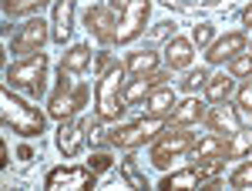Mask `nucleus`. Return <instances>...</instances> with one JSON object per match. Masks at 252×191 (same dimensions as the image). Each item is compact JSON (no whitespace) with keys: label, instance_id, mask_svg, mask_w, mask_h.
I'll return each instance as SVG.
<instances>
[{"label":"nucleus","instance_id":"nucleus-10","mask_svg":"<svg viewBox=\"0 0 252 191\" xmlns=\"http://www.w3.org/2000/svg\"><path fill=\"white\" fill-rule=\"evenodd\" d=\"M88 131H91V121L84 117V121H61L58 128V148L64 158H74V154H81V148H84V141H88Z\"/></svg>","mask_w":252,"mask_h":191},{"label":"nucleus","instance_id":"nucleus-19","mask_svg":"<svg viewBox=\"0 0 252 191\" xmlns=\"http://www.w3.org/2000/svg\"><path fill=\"white\" fill-rule=\"evenodd\" d=\"M91 60H94L91 47H88V44H74V47L61 57V67H64V71H71V74H84V71L91 67Z\"/></svg>","mask_w":252,"mask_h":191},{"label":"nucleus","instance_id":"nucleus-30","mask_svg":"<svg viewBox=\"0 0 252 191\" xmlns=\"http://www.w3.org/2000/svg\"><path fill=\"white\" fill-rule=\"evenodd\" d=\"M212 34H215L212 24H198V27L192 30V44L195 47H209V44H212Z\"/></svg>","mask_w":252,"mask_h":191},{"label":"nucleus","instance_id":"nucleus-7","mask_svg":"<svg viewBox=\"0 0 252 191\" xmlns=\"http://www.w3.org/2000/svg\"><path fill=\"white\" fill-rule=\"evenodd\" d=\"M195 144V134L189 128H175V131H165L155 137V144H152V154H148V161H152V168L158 171H168V164L172 161H182L185 154L192 151Z\"/></svg>","mask_w":252,"mask_h":191},{"label":"nucleus","instance_id":"nucleus-26","mask_svg":"<svg viewBox=\"0 0 252 191\" xmlns=\"http://www.w3.org/2000/svg\"><path fill=\"white\" fill-rule=\"evenodd\" d=\"M121 174H125V181H128L131 188H141V191L148 188V181H145L141 171L135 168V158H125V161H121Z\"/></svg>","mask_w":252,"mask_h":191},{"label":"nucleus","instance_id":"nucleus-16","mask_svg":"<svg viewBox=\"0 0 252 191\" xmlns=\"http://www.w3.org/2000/svg\"><path fill=\"white\" fill-rule=\"evenodd\" d=\"M84 24H88V30L94 34L101 44H111V34H115V20H111V10H108V3L104 7H91L88 14H84Z\"/></svg>","mask_w":252,"mask_h":191},{"label":"nucleus","instance_id":"nucleus-32","mask_svg":"<svg viewBox=\"0 0 252 191\" xmlns=\"http://www.w3.org/2000/svg\"><path fill=\"white\" fill-rule=\"evenodd\" d=\"M161 3H168V7H215L222 0H161Z\"/></svg>","mask_w":252,"mask_h":191},{"label":"nucleus","instance_id":"nucleus-35","mask_svg":"<svg viewBox=\"0 0 252 191\" xmlns=\"http://www.w3.org/2000/svg\"><path fill=\"white\" fill-rule=\"evenodd\" d=\"M242 24H246V27H252V3L242 10Z\"/></svg>","mask_w":252,"mask_h":191},{"label":"nucleus","instance_id":"nucleus-34","mask_svg":"<svg viewBox=\"0 0 252 191\" xmlns=\"http://www.w3.org/2000/svg\"><path fill=\"white\" fill-rule=\"evenodd\" d=\"M94 64H97V67H101V71H104V67L111 64V57H108V54H94Z\"/></svg>","mask_w":252,"mask_h":191},{"label":"nucleus","instance_id":"nucleus-29","mask_svg":"<svg viewBox=\"0 0 252 191\" xmlns=\"http://www.w3.org/2000/svg\"><path fill=\"white\" fill-rule=\"evenodd\" d=\"M235 108H239L242 114H252V77L239 87V94H235Z\"/></svg>","mask_w":252,"mask_h":191},{"label":"nucleus","instance_id":"nucleus-15","mask_svg":"<svg viewBox=\"0 0 252 191\" xmlns=\"http://www.w3.org/2000/svg\"><path fill=\"white\" fill-rule=\"evenodd\" d=\"M74 30V0H54V17H51V37L64 44Z\"/></svg>","mask_w":252,"mask_h":191},{"label":"nucleus","instance_id":"nucleus-8","mask_svg":"<svg viewBox=\"0 0 252 191\" xmlns=\"http://www.w3.org/2000/svg\"><path fill=\"white\" fill-rule=\"evenodd\" d=\"M47 27H51V24H44L40 17H31L24 27H17V34L10 37V51H14V54H24V57L37 54L40 47L47 44V37H51Z\"/></svg>","mask_w":252,"mask_h":191},{"label":"nucleus","instance_id":"nucleus-24","mask_svg":"<svg viewBox=\"0 0 252 191\" xmlns=\"http://www.w3.org/2000/svg\"><path fill=\"white\" fill-rule=\"evenodd\" d=\"M47 3H54V0H3V14L7 17H27V14H37Z\"/></svg>","mask_w":252,"mask_h":191},{"label":"nucleus","instance_id":"nucleus-12","mask_svg":"<svg viewBox=\"0 0 252 191\" xmlns=\"http://www.w3.org/2000/svg\"><path fill=\"white\" fill-rule=\"evenodd\" d=\"M242 51H246V34L232 30V34L219 37L215 44H209V54H205V60H209V64H225V60L239 57Z\"/></svg>","mask_w":252,"mask_h":191},{"label":"nucleus","instance_id":"nucleus-20","mask_svg":"<svg viewBox=\"0 0 252 191\" xmlns=\"http://www.w3.org/2000/svg\"><path fill=\"white\" fill-rule=\"evenodd\" d=\"M232 87H235V74H229V71H222V74H209L205 97H209L212 104H219V101H229Z\"/></svg>","mask_w":252,"mask_h":191},{"label":"nucleus","instance_id":"nucleus-6","mask_svg":"<svg viewBox=\"0 0 252 191\" xmlns=\"http://www.w3.org/2000/svg\"><path fill=\"white\" fill-rule=\"evenodd\" d=\"M165 128H168V117H165V114H148V117H138V121H131V124H121V128H115L108 141H111L115 148L135 151V148H141V144L155 141V137L165 131Z\"/></svg>","mask_w":252,"mask_h":191},{"label":"nucleus","instance_id":"nucleus-5","mask_svg":"<svg viewBox=\"0 0 252 191\" xmlns=\"http://www.w3.org/2000/svg\"><path fill=\"white\" fill-rule=\"evenodd\" d=\"M3 81H7V87H14V91L40 97L44 94V81H47V57L37 51V54H31V57L14 60V64L3 71Z\"/></svg>","mask_w":252,"mask_h":191},{"label":"nucleus","instance_id":"nucleus-27","mask_svg":"<svg viewBox=\"0 0 252 191\" xmlns=\"http://www.w3.org/2000/svg\"><path fill=\"white\" fill-rule=\"evenodd\" d=\"M229 185H232V188H252V161L239 164V168L229 174Z\"/></svg>","mask_w":252,"mask_h":191},{"label":"nucleus","instance_id":"nucleus-2","mask_svg":"<svg viewBox=\"0 0 252 191\" xmlns=\"http://www.w3.org/2000/svg\"><path fill=\"white\" fill-rule=\"evenodd\" d=\"M0 121H3V128H10L20 137H40L44 124H47V117L40 114L34 104H27L17 94H10V87L0 91Z\"/></svg>","mask_w":252,"mask_h":191},{"label":"nucleus","instance_id":"nucleus-17","mask_svg":"<svg viewBox=\"0 0 252 191\" xmlns=\"http://www.w3.org/2000/svg\"><path fill=\"white\" fill-rule=\"evenodd\" d=\"M205 185V174L198 168H182V171H172L161 178V191H189V188H202Z\"/></svg>","mask_w":252,"mask_h":191},{"label":"nucleus","instance_id":"nucleus-11","mask_svg":"<svg viewBox=\"0 0 252 191\" xmlns=\"http://www.w3.org/2000/svg\"><path fill=\"white\" fill-rule=\"evenodd\" d=\"M205 124H209L215 134L229 137V134H235L239 128H242V111H239V108H232L229 101H219L215 108H209V111H205Z\"/></svg>","mask_w":252,"mask_h":191},{"label":"nucleus","instance_id":"nucleus-9","mask_svg":"<svg viewBox=\"0 0 252 191\" xmlns=\"http://www.w3.org/2000/svg\"><path fill=\"white\" fill-rule=\"evenodd\" d=\"M94 181H97V171H91V168H54L47 174L44 188L47 191H88V188H94Z\"/></svg>","mask_w":252,"mask_h":191},{"label":"nucleus","instance_id":"nucleus-18","mask_svg":"<svg viewBox=\"0 0 252 191\" xmlns=\"http://www.w3.org/2000/svg\"><path fill=\"white\" fill-rule=\"evenodd\" d=\"M175 104H178V97H175V91H172V87H165V84L155 87L152 94L145 97V111H148V114H165V117H168Z\"/></svg>","mask_w":252,"mask_h":191},{"label":"nucleus","instance_id":"nucleus-28","mask_svg":"<svg viewBox=\"0 0 252 191\" xmlns=\"http://www.w3.org/2000/svg\"><path fill=\"white\" fill-rule=\"evenodd\" d=\"M229 74L235 77H252V54H239L229 60Z\"/></svg>","mask_w":252,"mask_h":191},{"label":"nucleus","instance_id":"nucleus-1","mask_svg":"<svg viewBox=\"0 0 252 191\" xmlns=\"http://www.w3.org/2000/svg\"><path fill=\"white\" fill-rule=\"evenodd\" d=\"M128 77V67L125 64H108L101 77H97V87H94V101H97V121H118L125 114V81Z\"/></svg>","mask_w":252,"mask_h":191},{"label":"nucleus","instance_id":"nucleus-4","mask_svg":"<svg viewBox=\"0 0 252 191\" xmlns=\"http://www.w3.org/2000/svg\"><path fill=\"white\" fill-rule=\"evenodd\" d=\"M88 104V87L74 81L71 71H58V87L51 91L47 97V117H54V121H67V117H74Z\"/></svg>","mask_w":252,"mask_h":191},{"label":"nucleus","instance_id":"nucleus-3","mask_svg":"<svg viewBox=\"0 0 252 191\" xmlns=\"http://www.w3.org/2000/svg\"><path fill=\"white\" fill-rule=\"evenodd\" d=\"M108 10L115 20V34L111 44H131L141 37L148 14H152V0H108Z\"/></svg>","mask_w":252,"mask_h":191},{"label":"nucleus","instance_id":"nucleus-22","mask_svg":"<svg viewBox=\"0 0 252 191\" xmlns=\"http://www.w3.org/2000/svg\"><path fill=\"white\" fill-rule=\"evenodd\" d=\"M219 154H225V137L222 134H205V137H198L192 144V158L195 161H202V158H219Z\"/></svg>","mask_w":252,"mask_h":191},{"label":"nucleus","instance_id":"nucleus-13","mask_svg":"<svg viewBox=\"0 0 252 191\" xmlns=\"http://www.w3.org/2000/svg\"><path fill=\"white\" fill-rule=\"evenodd\" d=\"M195 60V44L189 37H168L165 44V64H168V71H189Z\"/></svg>","mask_w":252,"mask_h":191},{"label":"nucleus","instance_id":"nucleus-21","mask_svg":"<svg viewBox=\"0 0 252 191\" xmlns=\"http://www.w3.org/2000/svg\"><path fill=\"white\" fill-rule=\"evenodd\" d=\"M252 154V124L246 128H239L235 134H229L225 137V158H249Z\"/></svg>","mask_w":252,"mask_h":191},{"label":"nucleus","instance_id":"nucleus-25","mask_svg":"<svg viewBox=\"0 0 252 191\" xmlns=\"http://www.w3.org/2000/svg\"><path fill=\"white\" fill-rule=\"evenodd\" d=\"M152 91H155L152 77H135V81H128V84H125V101H128V104H141Z\"/></svg>","mask_w":252,"mask_h":191},{"label":"nucleus","instance_id":"nucleus-14","mask_svg":"<svg viewBox=\"0 0 252 191\" xmlns=\"http://www.w3.org/2000/svg\"><path fill=\"white\" fill-rule=\"evenodd\" d=\"M168 121H172L175 128H192V124H198V121H205V104H202L195 94L182 97V101L172 108Z\"/></svg>","mask_w":252,"mask_h":191},{"label":"nucleus","instance_id":"nucleus-23","mask_svg":"<svg viewBox=\"0 0 252 191\" xmlns=\"http://www.w3.org/2000/svg\"><path fill=\"white\" fill-rule=\"evenodd\" d=\"M128 74H135V77H148V74H155L158 71V54L155 51H138V54H128Z\"/></svg>","mask_w":252,"mask_h":191},{"label":"nucleus","instance_id":"nucleus-33","mask_svg":"<svg viewBox=\"0 0 252 191\" xmlns=\"http://www.w3.org/2000/svg\"><path fill=\"white\" fill-rule=\"evenodd\" d=\"M108 168H111V158H108V154H94V158H91V171H108Z\"/></svg>","mask_w":252,"mask_h":191},{"label":"nucleus","instance_id":"nucleus-31","mask_svg":"<svg viewBox=\"0 0 252 191\" xmlns=\"http://www.w3.org/2000/svg\"><path fill=\"white\" fill-rule=\"evenodd\" d=\"M209 84V71H195V74L185 77V91H198V87H205Z\"/></svg>","mask_w":252,"mask_h":191}]
</instances>
